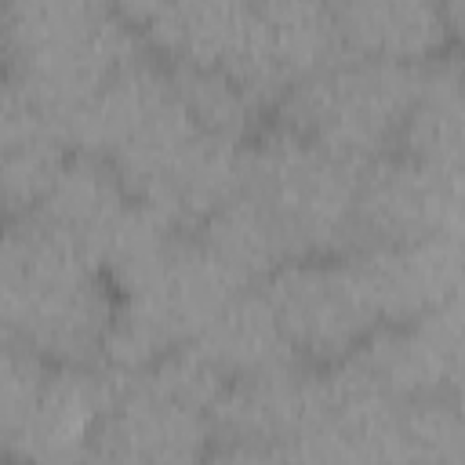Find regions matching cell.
Instances as JSON below:
<instances>
[{"instance_id":"obj_1","label":"cell","mask_w":465,"mask_h":465,"mask_svg":"<svg viewBox=\"0 0 465 465\" xmlns=\"http://www.w3.org/2000/svg\"><path fill=\"white\" fill-rule=\"evenodd\" d=\"M153 54L229 73L262 109L338 54L331 4H124Z\"/></svg>"},{"instance_id":"obj_2","label":"cell","mask_w":465,"mask_h":465,"mask_svg":"<svg viewBox=\"0 0 465 465\" xmlns=\"http://www.w3.org/2000/svg\"><path fill=\"white\" fill-rule=\"evenodd\" d=\"M113 302L105 272L33 214L0 222V331L44 363H102Z\"/></svg>"},{"instance_id":"obj_3","label":"cell","mask_w":465,"mask_h":465,"mask_svg":"<svg viewBox=\"0 0 465 465\" xmlns=\"http://www.w3.org/2000/svg\"><path fill=\"white\" fill-rule=\"evenodd\" d=\"M149 44L134 22L94 0H22L0 7V69L18 98L65 120Z\"/></svg>"},{"instance_id":"obj_4","label":"cell","mask_w":465,"mask_h":465,"mask_svg":"<svg viewBox=\"0 0 465 465\" xmlns=\"http://www.w3.org/2000/svg\"><path fill=\"white\" fill-rule=\"evenodd\" d=\"M360 174L363 167L269 120L240 149L236 193L262 214L287 265L349 254Z\"/></svg>"},{"instance_id":"obj_5","label":"cell","mask_w":465,"mask_h":465,"mask_svg":"<svg viewBox=\"0 0 465 465\" xmlns=\"http://www.w3.org/2000/svg\"><path fill=\"white\" fill-rule=\"evenodd\" d=\"M425 65L338 51L272 105V124L352 167H367L396 153L403 124L418 102Z\"/></svg>"},{"instance_id":"obj_6","label":"cell","mask_w":465,"mask_h":465,"mask_svg":"<svg viewBox=\"0 0 465 465\" xmlns=\"http://www.w3.org/2000/svg\"><path fill=\"white\" fill-rule=\"evenodd\" d=\"M240 149L203 131L174 84L109 153V167L131 200L145 203L178 232H196L240 185Z\"/></svg>"},{"instance_id":"obj_7","label":"cell","mask_w":465,"mask_h":465,"mask_svg":"<svg viewBox=\"0 0 465 465\" xmlns=\"http://www.w3.org/2000/svg\"><path fill=\"white\" fill-rule=\"evenodd\" d=\"M240 291L247 287L232 283L193 232H174L149 265L113 287L116 302L102 363L120 374L145 371L160 356L193 345Z\"/></svg>"},{"instance_id":"obj_8","label":"cell","mask_w":465,"mask_h":465,"mask_svg":"<svg viewBox=\"0 0 465 465\" xmlns=\"http://www.w3.org/2000/svg\"><path fill=\"white\" fill-rule=\"evenodd\" d=\"M258 287L291 349L312 367L345 360L381 327L349 254L287 262Z\"/></svg>"},{"instance_id":"obj_9","label":"cell","mask_w":465,"mask_h":465,"mask_svg":"<svg viewBox=\"0 0 465 465\" xmlns=\"http://www.w3.org/2000/svg\"><path fill=\"white\" fill-rule=\"evenodd\" d=\"M211 450V414L134 371L124 374L84 465H207Z\"/></svg>"},{"instance_id":"obj_10","label":"cell","mask_w":465,"mask_h":465,"mask_svg":"<svg viewBox=\"0 0 465 465\" xmlns=\"http://www.w3.org/2000/svg\"><path fill=\"white\" fill-rule=\"evenodd\" d=\"M461 236V174L436 171L403 153L363 167L352 214V247H396Z\"/></svg>"},{"instance_id":"obj_11","label":"cell","mask_w":465,"mask_h":465,"mask_svg":"<svg viewBox=\"0 0 465 465\" xmlns=\"http://www.w3.org/2000/svg\"><path fill=\"white\" fill-rule=\"evenodd\" d=\"M124 374L91 363V367H51L7 461L15 465H84L87 450L120 392Z\"/></svg>"},{"instance_id":"obj_12","label":"cell","mask_w":465,"mask_h":465,"mask_svg":"<svg viewBox=\"0 0 465 465\" xmlns=\"http://www.w3.org/2000/svg\"><path fill=\"white\" fill-rule=\"evenodd\" d=\"M385 392L400 400L458 396L461 374V302H447L411 323L378 327L349 352Z\"/></svg>"},{"instance_id":"obj_13","label":"cell","mask_w":465,"mask_h":465,"mask_svg":"<svg viewBox=\"0 0 465 465\" xmlns=\"http://www.w3.org/2000/svg\"><path fill=\"white\" fill-rule=\"evenodd\" d=\"M381 327L411 323L458 298L461 287V236H432L396 247L349 251Z\"/></svg>"},{"instance_id":"obj_14","label":"cell","mask_w":465,"mask_h":465,"mask_svg":"<svg viewBox=\"0 0 465 465\" xmlns=\"http://www.w3.org/2000/svg\"><path fill=\"white\" fill-rule=\"evenodd\" d=\"M316 407H320V367L305 360L225 381L211 411L214 443L283 447L312 421Z\"/></svg>"},{"instance_id":"obj_15","label":"cell","mask_w":465,"mask_h":465,"mask_svg":"<svg viewBox=\"0 0 465 465\" xmlns=\"http://www.w3.org/2000/svg\"><path fill=\"white\" fill-rule=\"evenodd\" d=\"M461 4H425V0H349L331 4L338 51L425 65L450 51L447 44L461 29Z\"/></svg>"},{"instance_id":"obj_16","label":"cell","mask_w":465,"mask_h":465,"mask_svg":"<svg viewBox=\"0 0 465 465\" xmlns=\"http://www.w3.org/2000/svg\"><path fill=\"white\" fill-rule=\"evenodd\" d=\"M127 207L131 196L120 185L116 171L98 156L73 153L29 214L102 269V254Z\"/></svg>"},{"instance_id":"obj_17","label":"cell","mask_w":465,"mask_h":465,"mask_svg":"<svg viewBox=\"0 0 465 465\" xmlns=\"http://www.w3.org/2000/svg\"><path fill=\"white\" fill-rule=\"evenodd\" d=\"M69 156L73 149L62 124L11 91L0 113V218L29 214Z\"/></svg>"},{"instance_id":"obj_18","label":"cell","mask_w":465,"mask_h":465,"mask_svg":"<svg viewBox=\"0 0 465 465\" xmlns=\"http://www.w3.org/2000/svg\"><path fill=\"white\" fill-rule=\"evenodd\" d=\"M193 349L225 378H247V374H262L283 363L302 360L291 341L283 338L262 287H247L240 294H232L222 312L207 323V331L193 341Z\"/></svg>"},{"instance_id":"obj_19","label":"cell","mask_w":465,"mask_h":465,"mask_svg":"<svg viewBox=\"0 0 465 465\" xmlns=\"http://www.w3.org/2000/svg\"><path fill=\"white\" fill-rule=\"evenodd\" d=\"M396 153L436 171L461 174V62L454 51H443L425 65L421 91Z\"/></svg>"},{"instance_id":"obj_20","label":"cell","mask_w":465,"mask_h":465,"mask_svg":"<svg viewBox=\"0 0 465 465\" xmlns=\"http://www.w3.org/2000/svg\"><path fill=\"white\" fill-rule=\"evenodd\" d=\"M193 236L200 240L207 258L240 287H258L283 265L269 225L240 193H232L218 211H211Z\"/></svg>"},{"instance_id":"obj_21","label":"cell","mask_w":465,"mask_h":465,"mask_svg":"<svg viewBox=\"0 0 465 465\" xmlns=\"http://www.w3.org/2000/svg\"><path fill=\"white\" fill-rule=\"evenodd\" d=\"M167 73H171V84L182 98V105L193 113V120L225 138V142H251L258 131H262V116L265 109L229 76V73H218V69H207V65H189V62H167Z\"/></svg>"},{"instance_id":"obj_22","label":"cell","mask_w":465,"mask_h":465,"mask_svg":"<svg viewBox=\"0 0 465 465\" xmlns=\"http://www.w3.org/2000/svg\"><path fill=\"white\" fill-rule=\"evenodd\" d=\"M51 363H44L29 345L0 331V458L11 454V443L47 378Z\"/></svg>"},{"instance_id":"obj_23","label":"cell","mask_w":465,"mask_h":465,"mask_svg":"<svg viewBox=\"0 0 465 465\" xmlns=\"http://www.w3.org/2000/svg\"><path fill=\"white\" fill-rule=\"evenodd\" d=\"M207 465H291L280 447H254V443H214Z\"/></svg>"},{"instance_id":"obj_24","label":"cell","mask_w":465,"mask_h":465,"mask_svg":"<svg viewBox=\"0 0 465 465\" xmlns=\"http://www.w3.org/2000/svg\"><path fill=\"white\" fill-rule=\"evenodd\" d=\"M11 465H15V461H11Z\"/></svg>"},{"instance_id":"obj_25","label":"cell","mask_w":465,"mask_h":465,"mask_svg":"<svg viewBox=\"0 0 465 465\" xmlns=\"http://www.w3.org/2000/svg\"><path fill=\"white\" fill-rule=\"evenodd\" d=\"M0 222H4V218H0Z\"/></svg>"}]
</instances>
